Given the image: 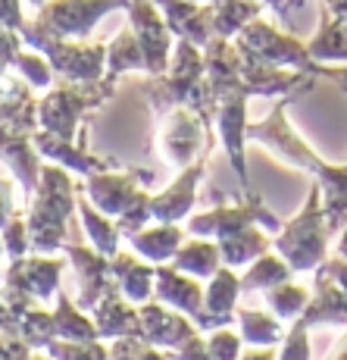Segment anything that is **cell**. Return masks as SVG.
Instances as JSON below:
<instances>
[{
  "instance_id": "cell-1",
  "label": "cell",
  "mask_w": 347,
  "mask_h": 360,
  "mask_svg": "<svg viewBox=\"0 0 347 360\" xmlns=\"http://www.w3.org/2000/svg\"><path fill=\"white\" fill-rule=\"evenodd\" d=\"M144 94H148V101H150V107H154L157 116H166L176 107H188L207 122V129L216 131L213 129L216 101H213L210 82H207L204 47L178 38L176 47H172V66L159 75H148Z\"/></svg>"
},
{
  "instance_id": "cell-2",
  "label": "cell",
  "mask_w": 347,
  "mask_h": 360,
  "mask_svg": "<svg viewBox=\"0 0 347 360\" xmlns=\"http://www.w3.org/2000/svg\"><path fill=\"white\" fill-rule=\"evenodd\" d=\"M79 185L69 179L66 166H41L38 188L29 207V248L32 254H57L69 241V219L79 210Z\"/></svg>"
},
{
  "instance_id": "cell-3",
  "label": "cell",
  "mask_w": 347,
  "mask_h": 360,
  "mask_svg": "<svg viewBox=\"0 0 347 360\" xmlns=\"http://www.w3.org/2000/svg\"><path fill=\"white\" fill-rule=\"evenodd\" d=\"M332 235L335 232L325 219L322 191H319V185H310L294 219L282 223V229L273 235V251H279L294 273H316L329 260Z\"/></svg>"
},
{
  "instance_id": "cell-4",
  "label": "cell",
  "mask_w": 347,
  "mask_h": 360,
  "mask_svg": "<svg viewBox=\"0 0 347 360\" xmlns=\"http://www.w3.org/2000/svg\"><path fill=\"white\" fill-rule=\"evenodd\" d=\"M235 47L244 60L251 63H266V66H282V69H301L316 79H332V63H319L310 53L307 41H301L294 32H284L279 25L266 22L263 16L251 19L238 34H235Z\"/></svg>"
},
{
  "instance_id": "cell-5",
  "label": "cell",
  "mask_w": 347,
  "mask_h": 360,
  "mask_svg": "<svg viewBox=\"0 0 347 360\" xmlns=\"http://www.w3.org/2000/svg\"><path fill=\"white\" fill-rule=\"evenodd\" d=\"M19 34H22V44L44 53L53 75L60 82H66V85H91V82L103 79V69H107V44L103 41H94V44L60 41L38 32L32 22H25Z\"/></svg>"
},
{
  "instance_id": "cell-6",
  "label": "cell",
  "mask_w": 347,
  "mask_h": 360,
  "mask_svg": "<svg viewBox=\"0 0 347 360\" xmlns=\"http://www.w3.org/2000/svg\"><path fill=\"white\" fill-rule=\"evenodd\" d=\"M291 101H294V94H284V98L269 110V116H263V120H256V122H247V141L266 148L269 154H275L284 166H291V169L316 176L325 160L303 141L301 131L288 122Z\"/></svg>"
},
{
  "instance_id": "cell-7",
  "label": "cell",
  "mask_w": 347,
  "mask_h": 360,
  "mask_svg": "<svg viewBox=\"0 0 347 360\" xmlns=\"http://www.w3.org/2000/svg\"><path fill=\"white\" fill-rule=\"evenodd\" d=\"M66 263L53 260V254H25V257L10 260V269L4 273V297L13 314H25L29 307L51 301L60 292V276Z\"/></svg>"
},
{
  "instance_id": "cell-8",
  "label": "cell",
  "mask_w": 347,
  "mask_h": 360,
  "mask_svg": "<svg viewBox=\"0 0 347 360\" xmlns=\"http://www.w3.org/2000/svg\"><path fill=\"white\" fill-rule=\"evenodd\" d=\"M113 82L116 79H100V82H91V85L51 88L47 98L38 103V126L44 131L66 138V141H75V129H79L81 116L113 98Z\"/></svg>"
},
{
  "instance_id": "cell-9",
  "label": "cell",
  "mask_w": 347,
  "mask_h": 360,
  "mask_svg": "<svg viewBox=\"0 0 347 360\" xmlns=\"http://www.w3.org/2000/svg\"><path fill=\"white\" fill-rule=\"evenodd\" d=\"M216 101V116H213V129L219 131V144L228 157V166L238 176L241 188H251V172H247L244 148H247V101L251 91L244 85V75L238 82L213 91Z\"/></svg>"
},
{
  "instance_id": "cell-10",
  "label": "cell",
  "mask_w": 347,
  "mask_h": 360,
  "mask_svg": "<svg viewBox=\"0 0 347 360\" xmlns=\"http://www.w3.org/2000/svg\"><path fill=\"white\" fill-rule=\"evenodd\" d=\"M244 226H263L266 232H279L282 229V219L269 210L266 204L260 200V195L251 188L241 191V198L235 204H225V207H213V210H204L197 217H188L185 219V229L191 235H200V238H225V235L244 229Z\"/></svg>"
},
{
  "instance_id": "cell-11",
  "label": "cell",
  "mask_w": 347,
  "mask_h": 360,
  "mask_svg": "<svg viewBox=\"0 0 347 360\" xmlns=\"http://www.w3.org/2000/svg\"><path fill=\"white\" fill-rule=\"evenodd\" d=\"M129 0H47L38 6L32 25L60 41H81L107 13L126 10Z\"/></svg>"
},
{
  "instance_id": "cell-12",
  "label": "cell",
  "mask_w": 347,
  "mask_h": 360,
  "mask_svg": "<svg viewBox=\"0 0 347 360\" xmlns=\"http://www.w3.org/2000/svg\"><path fill=\"white\" fill-rule=\"evenodd\" d=\"M216 135L207 129V122L200 120L194 110L176 107L163 116V129H159V154L169 166L185 169L197 157L210 154Z\"/></svg>"
},
{
  "instance_id": "cell-13",
  "label": "cell",
  "mask_w": 347,
  "mask_h": 360,
  "mask_svg": "<svg viewBox=\"0 0 347 360\" xmlns=\"http://www.w3.org/2000/svg\"><path fill=\"white\" fill-rule=\"evenodd\" d=\"M150 182H157L154 169H141V166H131V169H103L94 176H85V185H79L88 195V200L97 207L100 213H107L110 219L122 217L138 198L144 195Z\"/></svg>"
},
{
  "instance_id": "cell-14",
  "label": "cell",
  "mask_w": 347,
  "mask_h": 360,
  "mask_svg": "<svg viewBox=\"0 0 347 360\" xmlns=\"http://www.w3.org/2000/svg\"><path fill=\"white\" fill-rule=\"evenodd\" d=\"M126 13H129L131 32H135L138 44H141V51H144V72L148 75L166 72V69H169V51L176 47L172 44L176 34L169 32L159 6L154 0H129Z\"/></svg>"
},
{
  "instance_id": "cell-15",
  "label": "cell",
  "mask_w": 347,
  "mask_h": 360,
  "mask_svg": "<svg viewBox=\"0 0 347 360\" xmlns=\"http://www.w3.org/2000/svg\"><path fill=\"white\" fill-rule=\"evenodd\" d=\"M154 297L159 304H169L172 310H182L194 320L200 332L219 329V323L204 310V285L200 279L176 269L172 263H157L154 273Z\"/></svg>"
},
{
  "instance_id": "cell-16",
  "label": "cell",
  "mask_w": 347,
  "mask_h": 360,
  "mask_svg": "<svg viewBox=\"0 0 347 360\" xmlns=\"http://www.w3.org/2000/svg\"><path fill=\"white\" fill-rule=\"evenodd\" d=\"M63 254L69 260V266L79 276V295H75V304L81 310H94V304L100 301L107 292H113L116 279L110 273V257L100 254L97 248H85L81 241H66Z\"/></svg>"
},
{
  "instance_id": "cell-17",
  "label": "cell",
  "mask_w": 347,
  "mask_h": 360,
  "mask_svg": "<svg viewBox=\"0 0 347 360\" xmlns=\"http://www.w3.org/2000/svg\"><path fill=\"white\" fill-rule=\"evenodd\" d=\"M138 320H141L144 342H150L154 348L166 351V354H178V348L200 332L188 314H182V310H166V304H159V301L138 304Z\"/></svg>"
},
{
  "instance_id": "cell-18",
  "label": "cell",
  "mask_w": 347,
  "mask_h": 360,
  "mask_svg": "<svg viewBox=\"0 0 347 360\" xmlns=\"http://www.w3.org/2000/svg\"><path fill=\"white\" fill-rule=\"evenodd\" d=\"M207 157H197L194 163H188L185 169H178L176 182L169 188L150 195V213H154V223H185L194 210V200H197L200 179L207 172Z\"/></svg>"
},
{
  "instance_id": "cell-19",
  "label": "cell",
  "mask_w": 347,
  "mask_h": 360,
  "mask_svg": "<svg viewBox=\"0 0 347 360\" xmlns=\"http://www.w3.org/2000/svg\"><path fill=\"white\" fill-rule=\"evenodd\" d=\"M32 135L34 131L0 126V160L6 163V169L13 172V179L22 185L25 198L34 195V188H38V176H41V154L34 150Z\"/></svg>"
},
{
  "instance_id": "cell-20",
  "label": "cell",
  "mask_w": 347,
  "mask_h": 360,
  "mask_svg": "<svg viewBox=\"0 0 347 360\" xmlns=\"http://www.w3.org/2000/svg\"><path fill=\"white\" fill-rule=\"evenodd\" d=\"M163 13L166 25L176 38H185L197 47H207V41L213 38V6L197 4V0H154Z\"/></svg>"
},
{
  "instance_id": "cell-21",
  "label": "cell",
  "mask_w": 347,
  "mask_h": 360,
  "mask_svg": "<svg viewBox=\"0 0 347 360\" xmlns=\"http://www.w3.org/2000/svg\"><path fill=\"white\" fill-rule=\"evenodd\" d=\"M34 141V150H38L44 160H57L60 166H66V169L79 172V176H94V172H103V169H116L113 160H100V157H91L85 148H75L72 141H66V138L53 135V131H44L38 129L32 135Z\"/></svg>"
},
{
  "instance_id": "cell-22",
  "label": "cell",
  "mask_w": 347,
  "mask_h": 360,
  "mask_svg": "<svg viewBox=\"0 0 347 360\" xmlns=\"http://www.w3.org/2000/svg\"><path fill=\"white\" fill-rule=\"evenodd\" d=\"M91 320L97 326L100 338H122V335H141V320H138V307L129 301L119 288L107 292L94 304Z\"/></svg>"
},
{
  "instance_id": "cell-23",
  "label": "cell",
  "mask_w": 347,
  "mask_h": 360,
  "mask_svg": "<svg viewBox=\"0 0 347 360\" xmlns=\"http://www.w3.org/2000/svg\"><path fill=\"white\" fill-rule=\"evenodd\" d=\"M310 329L313 326H341L347 329V292L338 288L322 269H316L313 297H310L307 310L301 316Z\"/></svg>"
},
{
  "instance_id": "cell-24",
  "label": "cell",
  "mask_w": 347,
  "mask_h": 360,
  "mask_svg": "<svg viewBox=\"0 0 347 360\" xmlns=\"http://www.w3.org/2000/svg\"><path fill=\"white\" fill-rule=\"evenodd\" d=\"M110 273H113L119 292L129 297L131 304H144L154 297V273L157 266L150 260H138L131 254L116 251L110 257Z\"/></svg>"
},
{
  "instance_id": "cell-25",
  "label": "cell",
  "mask_w": 347,
  "mask_h": 360,
  "mask_svg": "<svg viewBox=\"0 0 347 360\" xmlns=\"http://www.w3.org/2000/svg\"><path fill=\"white\" fill-rule=\"evenodd\" d=\"M238 297H241V276L235 273V266H225V263H222L204 285V310L219 323V326H232Z\"/></svg>"
},
{
  "instance_id": "cell-26",
  "label": "cell",
  "mask_w": 347,
  "mask_h": 360,
  "mask_svg": "<svg viewBox=\"0 0 347 360\" xmlns=\"http://www.w3.org/2000/svg\"><path fill=\"white\" fill-rule=\"evenodd\" d=\"M182 241H185V232H182L178 223H157V226H144V229H138L129 238V245L138 257L150 260L157 266V263H169L172 257H176V251L182 248Z\"/></svg>"
},
{
  "instance_id": "cell-27",
  "label": "cell",
  "mask_w": 347,
  "mask_h": 360,
  "mask_svg": "<svg viewBox=\"0 0 347 360\" xmlns=\"http://www.w3.org/2000/svg\"><path fill=\"white\" fill-rule=\"evenodd\" d=\"M310 53L319 63H347V19L335 16L329 6L319 10V29L307 41Z\"/></svg>"
},
{
  "instance_id": "cell-28",
  "label": "cell",
  "mask_w": 347,
  "mask_h": 360,
  "mask_svg": "<svg viewBox=\"0 0 347 360\" xmlns=\"http://www.w3.org/2000/svg\"><path fill=\"white\" fill-rule=\"evenodd\" d=\"M219 245V257L225 266H247V263H254L260 254H266L269 248H273V232H266L263 226H244V229L225 235V238L216 241Z\"/></svg>"
},
{
  "instance_id": "cell-29",
  "label": "cell",
  "mask_w": 347,
  "mask_h": 360,
  "mask_svg": "<svg viewBox=\"0 0 347 360\" xmlns=\"http://www.w3.org/2000/svg\"><path fill=\"white\" fill-rule=\"evenodd\" d=\"M316 185L322 191V210L329 219L332 232H341L344 219H347V163H322V169L316 172Z\"/></svg>"
},
{
  "instance_id": "cell-30",
  "label": "cell",
  "mask_w": 347,
  "mask_h": 360,
  "mask_svg": "<svg viewBox=\"0 0 347 360\" xmlns=\"http://www.w3.org/2000/svg\"><path fill=\"white\" fill-rule=\"evenodd\" d=\"M0 126L38 131V103L32 101L29 82H10L0 94Z\"/></svg>"
},
{
  "instance_id": "cell-31",
  "label": "cell",
  "mask_w": 347,
  "mask_h": 360,
  "mask_svg": "<svg viewBox=\"0 0 347 360\" xmlns=\"http://www.w3.org/2000/svg\"><path fill=\"white\" fill-rule=\"evenodd\" d=\"M176 269L194 276V279L207 282L213 273L222 266V257H219V245L213 238H191V241H182V248L176 251V257L169 260Z\"/></svg>"
},
{
  "instance_id": "cell-32",
  "label": "cell",
  "mask_w": 347,
  "mask_h": 360,
  "mask_svg": "<svg viewBox=\"0 0 347 360\" xmlns=\"http://www.w3.org/2000/svg\"><path fill=\"white\" fill-rule=\"evenodd\" d=\"M235 323H238L241 342L254 345V348H279L282 338H284V326L273 310L266 314V310L244 307L235 314Z\"/></svg>"
},
{
  "instance_id": "cell-33",
  "label": "cell",
  "mask_w": 347,
  "mask_h": 360,
  "mask_svg": "<svg viewBox=\"0 0 347 360\" xmlns=\"http://www.w3.org/2000/svg\"><path fill=\"white\" fill-rule=\"evenodd\" d=\"M53 329H57V338H69V342H100L94 320L66 292H57Z\"/></svg>"
},
{
  "instance_id": "cell-34",
  "label": "cell",
  "mask_w": 347,
  "mask_h": 360,
  "mask_svg": "<svg viewBox=\"0 0 347 360\" xmlns=\"http://www.w3.org/2000/svg\"><path fill=\"white\" fill-rule=\"evenodd\" d=\"M291 276H294V269L288 266V260L269 248L254 263H247L244 276H241V292H266V288L279 285V282L291 279Z\"/></svg>"
},
{
  "instance_id": "cell-35",
  "label": "cell",
  "mask_w": 347,
  "mask_h": 360,
  "mask_svg": "<svg viewBox=\"0 0 347 360\" xmlns=\"http://www.w3.org/2000/svg\"><path fill=\"white\" fill-rule=\"evenodd\" d=\"M213 6V32L222 38H235L251 19L263 16L266 6L260 0H216Z\"/></svg>"
},
{
  "instance_id": "cell-36",
  "label": "cell",
  "mask_w": 347,
  "mask_h": 360,
  "mask_svg": "<svg viewBox=\"0 0 347 360\" xmlns=\"http://www.w3.org/2000/svg\"><path fill=\"white\" fill-rule=\"evenodd\" d=\"M310 297H313V292H310L307 285H297V282H291V279H284V282H279V285H273V288L263 292L266 307L273 310L282 323H294L297 316H303Z\"/></svg>"
},
{
  "instance_id": "cell-37",
  "label": "cell",
  "mask_w": 347,
  "mask_h": 360,
  "mask_svg": "<svg viewBox=\"0 0 347 360\" xmlns=\"http://www.w3.org/2000/svg\"><path fill=\"white\" fill-rule=\"evenodd\" d=\"M79 217H81V226H85L88 238H91V245L100 254L113 257V254L119 251V238H122L119 229H116V223H110L107 213H100L91 200H85V198L79 200Z\"/></svg>"
},
{
  "instance_id": "cell-38",
  "label": "cell",
  "mask_w": 347,
  "mask_h": 360,
  "mask_svg": "<svg viewBox=\"0 0 347 360\" xmlns=\"http://www.w3.org/2000/svg\"><path fill=\"white\" fill-rule=\"evenodd\" d=\"M107 79L126 72H144V51L138 44L135 32H119L113 41L107 44Z\"/></svg>"
},
{
  "instance_id": "cell-39",
  "label": "cell",
  "mask_w": 347,
  "mask_h": 360,
  "mask_svg": "<svg viewBox=\"0 0 347 360\" xmlns=\"http://www.w3.org/2000/svg\"><path fill=\"white\" fill-rule=\"evenodd\" d=\"M16 335L29 345L32 351H44L47 345L57 338V329H53V310H44V307H29L25 314H19V326H16Z\"/></svg>"
},
{
  "instance_id": "cell-40",
  "label": "cell",
  "mask_w": 347,
  "mask_h": 360,
  "mask_svg": "<svg viewBox=\"0 0 347 360\" xmlns=\"http://www.w3.org/2000/svg\"><path fill=\"white\" fill-rule=\"evenodd\" d=\"M275 354L282 360H307L313 357V348H310V326L297 316L294 323H288V329H284V338L282 345L275 348Z\"/></svg>"
},
{
  "instance_id": "cell-41",
  "label": "cell",
  "mask_w": 347,
  "mask_h": 360,
  "mask_svg": "<svg viewBox=\"0 0 347 360\" xmlns=\"http://www.w3.org/2000/svg\"><path fill=\"white\" fill-rule=\"evenodd\" d=\"M13 66L22 72V79L29 82L32 88H51L53 85V69H51V63H47V57L41 51H34V53H22L19 51L16 53V60H13Z\"/></svg>"
},
{
  "instance_id": "cell-42",
  "label": "cell",
  "mask_w": 347,
  "mask_h": 360,
  "mask_svg": "<svg viewBox=\"0 0 347 360\" xmlns=\"http://www.w3.org/2000/svg\"><path fill=\"white\" fill-rule=\"evenodd\" d=\"M244 351V342H241V332H232L228 326L210 329L207 332V357H238Z\"/></svg>"
},
{
  "instance_id": "cell-43",
  "label": "cell",
  "mask_w": 347,
  "mask_h": 360,
  "mask_svg": "<svg viewBox=\"0 0 347 360\" xmlns=\"http://www.w3.org/2000/svg\"><path fill=\"white\" fill-rule=\"evenodd\" d=\"M4 251H6V257L10 260H16V257H25V254L32 251L29 248V223H25L22 217H13L10 223L4 226Z\"/></svg>"
},
{
  "instance_id": "cell-44",
  "label": "cell",
  "mask_w": 347,
  "mask_h": 360,
  "mask_svg": "<svg viewBox=\"0 0 347 360\" xmlns=\"http://www.w3.org/2000/svg\"><path fill=\"white\" fill-rule=\"evenodd\" d=\"M44 351L53 357H107L110 354V351L97 342H69V338H53Z\"/></svg>"
},
{
  "instance_id": "cell-45",
  "label": "cell",
  "mask_w": 347,
  "mask_h": 360,
  "mask_svg": "<svg viewBox=\"0 0 347 360\" xmlns=\"http://www.w3.org/2000/svg\"><path fill=\"white\" fill-rule=\"evenodd\" d=\"M266 10H273L275 22L282 25L284 32H294V10H303V6H310L313 0H260Z\"/></svg>"
},
{
  "instance_id": "cell-46",
  "label": "cell",
  "mask_w": 347,
  "mask_h": 360,
  "mask_svg": "<svg viewBox=\"0 0 347 360\" xmlns=\"http://www.w3.org/2000/svg\"><path fill=\"white\" fill-rule=\"evenodd\" d=\"M19 44H22V34L0 25V72H4L6 66H13V60H16V53H19Z\"/></svg>"
},
{
  "instance_id": "cell-47",
  "label": "cell",
  "mask_w": 347,
  "mask_h": 360,
  "mask_svg": "<svg viewBox=\"0 0 347 360\" xmlns=\"http://www.w3.org/2000/svg\"><path fill=\"white\" fill-rule=\"evenodd\" d=\"M32 348L16 332H0V357H29Z\"/></svg>"
},
{
  "instance_id": "cell-48",
  "label": "cell",
  "mask_w": 347,
  "mask_h": 360,
  "mask_svg": "<svg viewBox=\"0 0 347 360\" xmlns=\"http://www.w3.org/2000/svg\"><path fill=\"white\" fill-rule=\"evenodd\" d=\"M0 25L13 32H22L25 19H22V10H19V0H0Z\"/></svg>"
},
{
  "instance_id": "cell-49",
  "label": "cell",
  "mask_w": 347,
  "mask_h": 360,
  "mask_svg": "<svg viewBox=\"0 0 347 360\" xmlns=\"http://www.w3.org/2000/svg\"><path fill=\"white\" fill-rule=\"evenodd\" d=\"M319 269H322V273L329 276L338 288H344V292H347V257H338V254H335V257H329Z\"/></svg>"
},
{
  "instance_id": "cell-50",
  "label": "cell",
  "mask_w": 347,
  "mask_h": 360,
  "mask_svg": "<svg viewBox=\"0 0 347 360\" xmlns=\"http://www.w3.org/2000/svg\"><path fill=\"white\" fill-rule=\"evenodd\" d=\"M13 217H16V210H13V182L10 179H0V232H4V226Z\"/></svg>"
},
{
  "instance_id": "cell-51",
  "label": "cell",
  "mask_w": 347,
  "mask_h": 360,
  "mask_svg": "<svg viewBox=\"0 0 347 360\" xmlns=\"http://www.w3.org/2000/svg\"><path fill=\"white\" fill-rule=\"evenodd\" d=\"M19 326V316L10 310V304L0 297V332H16Z\"/></svg>"
},
{
  "instance_id": "cell-52",
  "label": "cell",
  "mask_w": 347,
  "mask_h": 360,
  "mask_svg": "<svg viewBox=\"0 0 347 360\" xmlns=\"http://www.w3.org/2000/svg\"><path fill=\"white\" fill-rule=\"evenodd\" d=\"M332 82L341 88L344 98H347V66H335V69H332Z\"/></svg>"
},
{
  "instance_id": "cell-53",
  "label": "cell",
  "mask_w": 347,
  "mask_h": 360,
  "mask_svg": "<svg viewBox=\"0 0 347 360\" xmlns=\"http://www.w3.org/2000/svg\"><path fill=\"white\" fill-rule=\"evenodd\" d=\"M322 6H329L335 16H341V19H347V0H322Z\"/></svg>"
},
{
  "instance_id": "cell-54",
  "label": "cell",
  "mask_w": 347,
  "mask_h": 360,
  "mask_svg": "<svg viewBox=\"0 0 347 360\" xmlns=\"http://www.w3.org/2000/svg\"><path fill=\"white\" fill-rule=\"evenodd\" d=\"M335 254H338V257H347V219H344L341 232H338V245H335Z\"/></svg>"
},
{
  "instance_id": "cell-55",
  "label": "cell",
  "mask_w": 347,
  "mask_h": 360,
  "mask_svg": "<svg viewBox=\"0 0 347 360\" xmlns=\"http://www.w3.org/2000/svg\"><path fill=\"white\" fill-rule=\"evenodd\" d=\"M332 357H347V329H344V338H341V345H338V348L332 351Z\"/></svg>"
},
{
  "instance_id": "cell-56",
  "label": "cell",
  "mask_w": 347,
  "mask_h": 360,
  "mask_svg": "<svg viewBox=\"0 0 347 360\" xmlns=\"http://www.w3.org/2000/svg\"><path fill=\"white\" fill-rule=\"evenodd\" d=\"M29 4H32V6H41V4H47V0H29Z\"/></svg>"
},
{
  "instance_id": "cell-57",
  "label": "cell",
  "mask_w": 347,
  "mask_h": 360,
  "mask_svg": "<svg viewBox=\"0 0 347 360\" xmlns=\"http://www.w3.org/2000/svg\"><path fill=\"white\" fill-rule=\"evenodd\" d=\"M4 254H6V251H4V238H0V257H4Z\"/></svg>"
},
{
  "instance_id": "cell-58",
  "label": "cell",
  "mask_w": 347,
  "mask_h": 360,
  "mask_svg": "<svg viewBox=\"0 0 347 360\" xmlns=\"http://www.w3.org/2000/svg\"><path fill=\"white\" fill-rule=\"evenodd\" d=\"M207 4H216V0H207Z\"/></svg>"
},
{
  "instance_id": "cell-59",
  "label": "cell",
  "mask_w": 347,
  "mask_h": 360,
  "mask_svg": "<svg viewBox=\"0 0 347 360\" xmlns=\"http://www.w3.org/2000/svg\"><path fill=\"white\" fill-rule=\"evenodd\" d=\"M197 4H207V0H197Z\"/></svg>"
},
{
  "instance_id": "cell-60",
  "label": "cell",
  "mask_w": 347,
  "mask_h": 360,
  "mask_svg": "<svg viewBox=\"0 0 347 360\" xmlns=\"http://www.w3.org/2000/svg\"><path fill=\"white\" fill-rule=\"evenodd\" d=\"M0 94H4V88H0Z\"/></svg>"
}]
</instances>
